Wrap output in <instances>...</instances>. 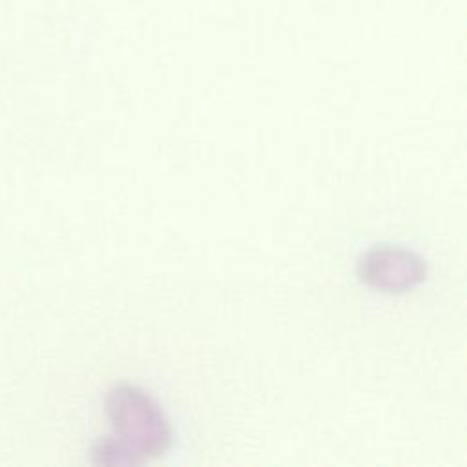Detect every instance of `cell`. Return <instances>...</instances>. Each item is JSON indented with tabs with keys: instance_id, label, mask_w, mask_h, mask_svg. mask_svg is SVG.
Returning a JSON list of instances; mask_svg holds the SVG:
<instances>
[{
	"instance_id": "7a4b0ae2",
	"label": "cell",
	"mask_w": 467,
	"mask_h": 467,
	"mask_svg": "<svg viewBox=\"0 0 467 467\" xmlns=\"http://www.w3.org/2000/svg\"><path fill=\"white\" fill-rule=\"evenodd\" d=\"M359 279L372 290L403 294L427 277L425 259L400 244H376L358 261Z\"/></svg>"
},
{
	"instance_id": "6da1fadb",
	"label": "cell",
	"mask_w": 467,
	"mask_h": 467,
	"mask_svg": "<svg viewBox=\"0 0 467 467\" xmlns=\"http://www.w3.org/2000/svg\"><path fill=\"white\" fill-rule=\"evenodd\" d=\"M111 432L89 449V460L104 467H140L164 456L175 443V429L161 401L144 387L120 381L104 396Z\"/></svg>"
}]
</instances>
